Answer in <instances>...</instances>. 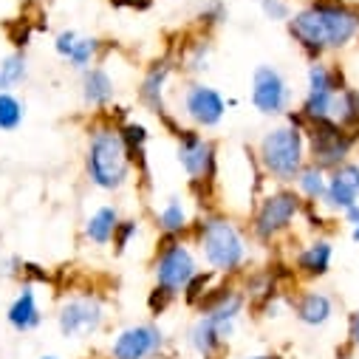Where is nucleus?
<instances>
[{"mask_svg":"<svg viewBox=\"0 0 359 359\" xmlns=\"http://www.w3.org/2000/svg\"><path fill=\"white\" fill-rule=\"evenodd\" d=\"M175 303H178L175 297H170L167 292H161V289L150 286V292H147V311H150L153 317H161V314H167V311H170Z\"/></svg>","mask_w":359,"mask_h":359,"instance_id":"nucleus-32","label":"nucleus"},{"mask_svg":"<svg viewBox=\"0 0 359 359\" xmlns=\"http://www.w3.org/2000/svg\"><path fill=\"white\" fill-rule=\"evenodd\" d=\"M175 74H178V65H175L172 54H161L144 65V71L136 82V102L147 114H153L158 122L175 114L170 105V85H172Z\"/></svg>","mask_w":359,"mask_h":359,"instance_id":"nucleus-14","label":"nucleus"},{"mask_svg":"<svg viewBox=\"0 0 359 359\" xmlns=\"http://www.w3.org/2000/svg\"><path fill=\"white\" fill-rule=\"evenodd\" d=\"M212 54H215L212 34L196 32L182 43V51L172 54V60L178 65V74H184L187 79H198L201 74L212 68Z\"/></svg>","mask_w":359,"mask_h":359,"instance_id":"nucleus-19","label":"nucleus"},{"mask_svg":"<svg viewBox=\"0 0 359 359\" xmlns=\"http://www.w3.org/2000/svg\"><path fill=\"white\" fill-rule=\"evenodd\" d=\"M54 323L65 339H91L105 328L108 306L97 292H76L60 300Z\"/></svg>","mask_w":359,"mask_h":359,"instance_id":"nucleus-11","label":"nucleus"},{"mask_svg":"<svg viewBox=\"0 0 359 359\" xmlns=\"http://www.w3.org/2000/svg\"><path fill=\"white\" fill-rule=\"evenodd\" d=\"M249 105L266 119H283L294 105L289 76L272 62L255 65L249 79Z\"/></svg>","mask_w":359,"mask_h":359,"instance_id":"nucleus-12","label":"nucleus"},{"mask_svg":"<svg viewBox=\"0 0 359 359\" xmlns=\"http://www.w3.org/2000/svg\"><path fill=\"white\" fill-rule=\"evenodd\" d=\"M294 193L306 201V204H323V196H325V190H328V172L325 170H320V167H314V164H306L303 170H300V175L294 178Z\"/></svg>","mask_w":359,"mask_h":359,"instance_id":"nucleus-25","label":"nucleus"},{"mask_svg":"<svg viewBox=\"0 0 359 359\" xmlns=\"http://www.w3.org/2000/svg\"><path fill=\"white\" fill-rule=\"evenodd\" d=\"M218 283V275H212L210 269H198V272L193 275V280L184 286V292H182V303L187 306V309H198V303L210 294V289Z\"/></svg>","mask_w":359,"mask_h":359,"instance_id":"nucleus-28","label":"nucleus"},{"mask_svg":"<svg viewBox=\"0 0 359 359\" xmlns=\"http://www.w3.org/2000/svg\"><path fill=\"white\" fill-rule=\"evenodd\" d=\"M139 235H142V218H125V215H122V221L116 224L114 241H111L114 255H125V252L133 246V241H136Z\"/></svg>","mask_w":359,"mask_h":359,"instance_id":"nucleus-30","label":"nucleus"},{"mask_svg":"<svg viewBox=\"0 0 359 359\" xmlns=\"http://www.w3.org/2000/svg\"><path fill=\"white\" fill-rule=\"evenodd\" d=\"M26 122V102L15 91H0V133H15Z\"/></svg>","mask_w":359,"mask_h":359,"instance_id":"nucleus-27","label":"nucleus"},{"mask_svg":"<svg viewBox=\"0 0 359 359\" xmlns=\"http://www.w3.org/2000/svg\"><path fill=\"white\" fill-rule=\"evenodd\" d=\"M122 221V210L116 204H100L91 215L82 221V241L91 246H111L116 224Z\"/></svg>","mask_w":359,"mask_h":359,"instance_id":"nucleus-23","label":"nucleus"},{"mask_svg":"<svg viewBox=\"0 0 359 359\" xmlns=\"http://www.w3.org/2000/svg\"><path fill=\"white\" fill-rule=\"evenodd\" d=\"M23 266H26V260L20 255H9V257L0 260V275L9 278V280H20L23 283Z\"/></svg>","mask_w":359,"mask_h":359,"instance_id":"nucleus-34","label":"nucleus"},{"mask_svg":"<svg viewBox=\"0 0 359 359\" xmlns=\"http://www.w3.org/2000/svg\"><path fill=\"white\" fill-rule=\"evenodd\" d=\"M40 359H62V356H57V353H43Z\"/></svg>","mask_w":359,"mask_h":359,"instance_id":"nucleus-40","label":"nucleus"},{"mask_svg":"<svg viewBox=\"0 0 359 359\" xmlns=\"http://www.w3.org/2000/svg\"><path fill=\"white\" fill-rule=\"evenodd\" d=\"M294 6H292V0H260V15L269 20V23H283L292 18Z\"/></svg>","mask_w":359,"mask_h":359,"instance_id":"nucleus-31","label":"nucleus"},{"mask_svg":"<svg viewBox=\"0 0 359 359\" xmlns=\"http://www.w3.org/2000/svg\"><path fill=\"white\" fill-rule=\"evenodd\" d=\"M339 221H342L348 229H351V226H356V224H359V204H356V207H351V210H345V212L339 215Z\"/></svg>","mask_w":359,"mask_h":359,"instance_id":"nucleus-36","label":"nucleus"},{"mask_svg":"<svg viewBox=\"0 0 359 359\" xmlns=\"http://www.w3.org/2000/svg\"><path fill=\"white\" fill-rule=\"evenodd\" d=\"M108 48L111 46L102 37H97V34H79L76 43H74V48H71V54H68V60H65V65L71 71L82 74V71H88L91 65L102 62L105 54H108Z\"/></svg>","mask_w":359,"mask_h":359,"instance_id":"nucleus-24","label":"nucleus"},{"mask_svg":"<svg viewBox=\"0 0 359 359\" xmlns=\"http://www.w3.org/2000/svg\"><path fill=\"white\" fill-rule=\"evenodd\" d=\"M201 269V257L190 238H167L158 235L150 257V278L153 286L167 292L170 297L182 300L184 286L193 280V275Z\"/></svg>","mask_w":359,"mask_h":359,"instance_id":"nucleus-7","label":"nucleus"},{"mask_svg":"<svg viewBox=\"0 0 359 359\" xmlns=\"http://www.w3.org/2000/svg\"><path fill=\"white\" fill-rule=\"evenodd\" d=\"M187 345L198 359H224L229 339L224 337V331L210 317L198 314L187 328Z\"/></svg>","mask_w":359,"mask_h":359,"instance_id":"nucleus-21","label":"nucleus"},{"mask_svg":"<svg viewBox=\"0 0 359 359\" xmlns=\"http://www.w3.org/2000/svg\"><path fill=\"white\" fill-rule=\"evenodd\" d=\"M348 85H351V79H348V68L342 62H337V60L309 62L306 91H303V100L297 105V116L303 119V125L331 122L337 97H339V91H345Z\"/></svg>","mask_w":359,"mask_h":359,"instance_id":"nucleus-8","label":"nucleus"},{"mask_svg":"<svg viewBox=\"0 0 359 359\" xmlns=\"http://www.w3.org/2000/svg\"><path fill=\"white\" fill-rule=\"evenodd\" d=\"M170 348L167 331L156 320H142L122 325L108 339V359H161Z\"/></svg>","mask_w":359,"mask_h":359,"instance_id":"nucleus-13","label":"nucleus"},{"mask_svg":"<svg viewBox=\"0 0 359 359\" xmlns=\"http://www.w3.org/2000/svg\"><path fill=\"white\" fill-rule=\"evenodd\" d=\"M345 342L353 351H359V309L351 311V317H348V337H345Z\"/></svg>","mask_w":359,"mask_h":359,"instance_id":"nucleus-35","label":"nucleus"},{"mask_svg":"<svg viewBox=\"0 0 359 359\" xmlns=\"http://www.w3.org/2000/svg\"><path fill=\"white\" fill-rule=\"evenodd\" d=\"M119 133L125 139V147H128V156L133 161V172L136 178L150 187V161H147V144H150V130L144 122L139 119H122L119 122Z\"/></svg>","mask_w":359,"mask_h":359,"instance_id":"nucleus-22","label":"nucleus"},{"mask_svg":"<svg viewBox=\"0 0 359 359\" xmlns=\"http://www.w3.org/2000/svg\"><path fill=\"white\" fill-rule=\"evenodd\" d=\"M6 325L15 334H34L43 325V309L34 283H20L18 294L6 306Z\"/></svg>","mask_w":359,"mask_h":359,"instance_id":"nucleus-18","label":"nucleus"},{"mask_svg":"<svg viewBox=\"0 0 359 359\" xmlns=\"http://www.w3.org/2000/svg\"><path fill=\"white\" fill-rule=\"evenodd\" d=\"M246 359H275V353H252V356H246Z\"/></svg>","mask_w":359,"mask_h":359,"instance_id":"nucleus-38","label":"nucleus"},{"mask_svg":"<svg viewBox=\"0 0 359 359\" xmlns=\"http://www.w3.org/2000/svg\"><path fill=\"white\" fill-rule=\"evenodd\" d=\"M286 34L309 62L342 54L359 40V4L303 0L286 20Z\"/></svg>","mask_w":359,"mask_h":359,"instance_id":"nucleus-1","label":"nucleus"},{"mask_svg":"<svg viewBox=\"0 0 359 359\" xmlns=\"http://www.w3.org/2000/svg\"><path fill=\"white\" fill-rule=\"evenodd\" d=\"M303 130H306L309 164L325 172L351 161V156L359 147V128H342L337 122H309Z\"/></svg>","mask_w":359,"mask_h":359,"instance_id":"nucleus-10","label":"nucleus"},{"mask_svg":"<svg viewBox=\"0 0 359 359\" xmlns=\"http://www.w3.org/2000/svg\"><path fill=\"white\" fill-rule=\"evenodd\" d=\"M331 266H334V241L328 235H309V241H303L289 257L294 280L303 283H317L328 278Z\"/></svg>","mask_w":359,"mask_h":359,"instance_id":"nucleus-15","label":"nucleus"},{"mask_svg":"<svg viewBox=\"0 0 359 359\" xmlns=\"http://www.w3.org/2000/svg\"><path fill=\"white\" fill-rule=\"evenodd\" d=\"M175 161L182 164L187 175V187L196 196V201H212L218 178H221V147L215 139H210L204 130L182 128L175 136Z\"/></svg>","mask_w":359,"mask_h":359,"instance_id":"nucleus-6","label":"nucleus"},{"mask_svg":"<svg viewBox=\"0 0 359 359\" xmlns=\"http://www.w3.org/2000/svg\"><path fill=\"white\" fill-rule=\"evenodd\" d=\"M275 359H294V356H283V353H275Z\"/></svg>","mask_w":359,"mask_h":359,"instance_id":"nucleus-41","label":"nucleus"},{"mask_svg":"<svg viewBox=\"0 0 359 359\" xmlns=\"http://www.w3.org/2000/svg\"><path fill=\"white\" fill-rule=\"evenodd\" d=\"M190 241L204 263L218 278H232L238 280L241 275L249 272L252 255H255V241L246 229L243 221H238L232 212H224L218 207L201 210L193 221Z\"/></svg>","mask_w":359,"mask_h":359,"instance_id":"nucleus-2","label":"nucleus"},{"mask_svg":"<svg viewBox=\"0 0 359 359\" xmlns=\"http://www.w3.org/2000/svg\"><path fill=\"white\" fill-rule=\"evenodd\" d=\"M238 105H241L238 97H229V100H226V111H232V108H238Z\"/></svg>","mask_w":359,"mask_h":359,"instance_id":"nucleus-37","label":"nucleus"},{"mask_svg":"<svg viewBox=\"0 0 359 359\" xmlns=\"http://www.w3.org/2000/svg\"><path fill=\"white\" fill-rule=\"evenodd\" d=\"M289 311L306 328H325L337 314V303L328 292H323L317 286H306L289 297Z\"/></svg>","mask_w":359,"mask_h":359,"instance_id":"nucleus-17","label":"nucleus"},{"mask_svg":"<svg viewBox=\"0 0 359 359\" xmlns=\"http://www.w3.org/2000/svg\"><path fill=\"white\" fill-rule=\"evenodd\" d=\"M82 175L88 187L105 196H119L133 182V161L119 133V122L111 114H97L85 128Z\"/></svg>","mask_w":359,"mask_h":359,"instance_id":"nucleus-3","label":"nucleus"},{"mask_svg":"<svg viewBox=\"0 0 359 359\" xmlns=\"http://www.w3.org/2000/svg\"><path fill=\"white\" fill-rule=\"evenodd\" d=\"M76 37H79V32H74V29H62V32H57V34H54L51 48H54V54H57L62 62L68 60V54H71V48H74V43H76Z\"/></svg>","mask_w":359,"mask_h":359,"instance_id":"nucleus-33","label":"nucleus"},{"mask_svg":"<svg viewBox=\"0 0 359 359\" xmlns=\"http://www.w3.org/2000/svg\"><path fill=\"white\" fill-rule=\"evenodd\" d=\"M32 74L29 57L26 51H9L4 60H0V91H15L20 88Z\"/></svg>","mask_w":359,"mask_h":359,"instance_id":"nucleus-26","label":"nucleus"},{"mask_svg":"<svg viewBox=\"0 0 359 359\" xmlns=\"http://www.w3.org/2000/svg\"><path fill=\"white\" fill-rule=\"evenodd\" d=\"M116 97H119V82L105 65V60L79 74V102L88 114L94 116L108 114L116 105Z\"/></svg>","mask_w":359,"mask_h":359,"instance_id":"nucleus-16","label":"nucleus"},{"mask_svg":"<svg viewBox=\"0 0 359 359\" xmlns=\"http://www.w3.org/2000/svg\"><path fill=\"white\" fill-rule=\"evenodd\" d=\"M303 198L294 193V187H278V184H266V190L255 198L246 229L260 249H275L283 241H289L300 224L303 215Z\"/></svg>","mask_w":359,"mask_h":359,"instance_id":"nucleus-5","label":"nucleus"},{"mask_svg":"<svg viewBox=\"0 0 359 359\" xmlns=\"http://www.w3.org/2000/svg\"><path fill=\"white\" fill-rule=\"evenodd\" d=\"M172 111L178 119L187 122V128L215 130L226 116V97L204 79H184L175 94Z\"/></svg>","mask_w":359,"mask_h":359,"instance_id":"nucleus-9","label":"nucleus"},{"mask_svg":"<svg viewBox=\"0 0 359 359\" xmlns=\"http://www.w3.org/2000/svg\"><path fill=\"white\" fill-rule=\"evenodd\" d=\"M351 241H353V243H359V224H356V226H351Z\"/></svg>","mask_w":359,"mask_h":359,"instance_id":"nucleus-39","label":"nucleus"},{"mask_svg":"<svg viewBox=\"0 0 359 359\" xmlns=\"http://www.w3.org/2000/svg\"><path fill=\"white\" fill-rule=\"evenodd\" d=\"M297 111H289L278 125L266 128L255 144V161L269 184L292 187L300 170L309 164L306 130Z\"/></svg>","mask_w":359,"mask_h":359,"instance_id":"nucleus-4","label":"nucleus"},{"mask_svg":"<svg viewBox=\"0 0 359 359\" xmlns=\"http://www.w3.org/2000/svg\"><path fill=\"white\" fill-rule=\"evenodd\" d=\"M226 18H229V9H226L224 0H207V4L196 12L198 32H207V34H212L218 26H224Z\"/></svg>","mask_w":359,"mask_h":359,"instance_id":"nucleus-29","label":"nucleus"},{"mask_svg":"<svg viewBox=\"0 0 359 359\" xmlns=\"http://www.w3.org/2000/svg\"><path fill=\"white\" fill-rule=\"evenodd\" d=\"M193 221L196 215L190 212L187 198L182 196H167L153 212V226L158 229V235H167V238H190Z\"/></svg>","mask_w":359,"mask_h":359,"instance_id":"nucleus-20","label":"nucleus"}]
</instances>
